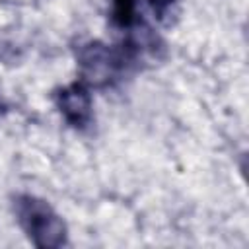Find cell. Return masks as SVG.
Here are the masks:
<instances>
[{
    "mask_svg": "<svg viewBox=\"0 0 249 249\" xmlns=\"http://www.w3.org/2000/svg\"><path fill=\"white\" fill-rule=\"evenodd\" d=\"M14 214L19 228L35 247L58 249L68 243L66 222L58 216V212L47 200L27 193L16 195Z\"/></svg>",
    "mask_w": 249,
    "mask_h": 249,
    "instance_id": "cell-1",
    "label": "cell"
},
{
    "mask_svg": "<svg viewBox=\"0 0 249 249\" xmlns=\"http://www.w3.org/2000/svg\"><path fill=\"white\" fill-rule=\"evenodd\" d=\"M53 99L66 124L74 130L84 132L93 124V99L89 88L82 80L58 88L53 93Z\"/></svg>",
    "mask_w": 249,
    "mask_h": 249,
    "instance_id": "cell-2",
    "label": "cell"
},
{
    "mask_svg": "<svg viewBox=\"0 0 249 249\" xmlns=\"http://www.w3.org/2000/svg\"><path fill=\"white\" fill-rule=\"evenodd\" d=\"M111 23L121 31L138 25V0H111Z\"/></svg>",
    "mask_w": 249,
    "mask_h": 249,
    "instance_id": "cell-3",
    "label": "cell"
},
{
    "mask_svg": "<svg viewBox=\"0 0 249 249\" xmlns=\"http://www.w3.org/2000/svg\"><path fill=\"white\" fill-rule=\"evenodd\" d=\"M152 14L161 25H173L179 14V0H146Z\"/></svg>",
    "mask_w": 249,
    "mask_h": 249,
    "instance_id": "cell-4",
    "label": "cell"
},
{
    "mask_svg": "<svg viewBox=\"0 0 249 249\" xmlns=\"http://www.w3.org/2000/svg\"><path fill=\"white\" fill-rule=\"evenodd\" d=\"M8 109H10V107H8V103H6V101H4V97L0 95V117H2V115H6V113H8Z\"/></svg>",
    "mask_w": 249,
    "mask_h": 249,
    "instance_id": "cell-5",
    "label": "cell"
}]
</instances>
